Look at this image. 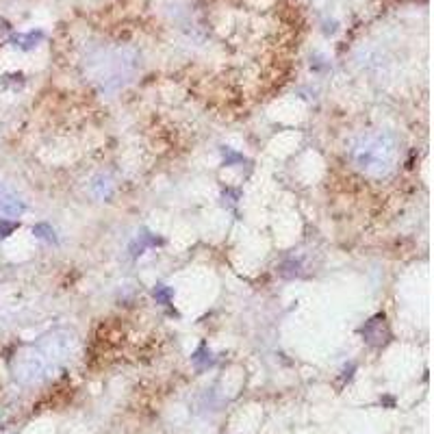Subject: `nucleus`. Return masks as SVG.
<instances>
[{
	"label": "nucleus",
	"mask_w": 434,
	"mask_h": 434,
	"mask_svg": "<svg viewBox=\"0 0 434 434\" xmlns=\"http://www.w3.org/2000/svg\"><path fill=\"white\" fill-rule=\"evenodd\" d=\"M224 156H228V158H226V165H230V163H235V161H243V156H241V155H235L232 150H224Z\"/></svg>",
	"instance_id": "obj_10"
},
{
	"label": "nucleus",
	"mask_w": 434,
	"mask_h": 434,
	"mask_svg": "<svg viewBox=\"0 0 434 434\" xmlns=\"http://www.w3.org/2000/svg\"><path fill=\"white\" fill-rule=\"evenodd\" d=\"M382 330H384V315H376L373 319H369L363 328V337L369 343H382Z\"/></svg>",
	"instance_id": "obj_4"
},
{
	"label": "nucleus",
	"mask_w": 434,
	"mask_h": 434,
	"mask_svg": "<svg viewBox=\"0 0 434 434\" xmlns=\"http://www.w3.org/2000/svg\"><path fill=\"white\" fill-rule=\"evenodd\" d=\"M41 39V33H29V35H17L13 41H22V48H33L35 46V41Z\"/></svg>",
	"instance_id": "obj_7"
},
{
	"label": "nucleus",
	"mask_w": 434,
	"mask_h": 434,
	"mask_svg": "<svg viewBox=\"0 0 434 434\" xmlns=\"http://www.w3.org/2000/svg\"><path fill=\"white\" fill-rule=\"evenodd\" d=\"M74 337L65 330L52 332L44 339L39 345L29 347L17 356L16 361V378L20 382H35L44 376L50 367H54L59 361H63L68 356V352L72 349Z\"/></svg>",
	"instance_id": "obj_2"
},
{
	"label": "nucleus",
	"mask_w": 434,
	"mask_h": 434,
	"mask_svg": "<svg viewBox=\"0 0 434 434\" xmlns=\"http://www.w3.org/2000/svg\"><path fill=\"white\" fill-rule=\"evenodd\" d=\"M33 235H35L37 239L57 241V237H54V230L48 226V224H37V226H33Z\"/></svg>",
	"instance_id": "obj_5"
},
{
	"label": "nucleus",
	"mask_w": 434,
	"mask_h": 434,
	"mask_svg": "<svg viewBox=\"0 0 434 434\" xmlns=\"http://www.w3.org/2000/svg\"><path fill=\"white\" fill-rule=\"evenodd\" d=\"M17 228L16 222H11V219H0V239H4V237H9L13 230Z\"/></svg>",
	"instance_id": "obj_8"
},
{
	"label": "nucleus",
	"mask_w": 434,
	"mask_h": 434,
	"mask_svg": "<svg viewBox=\"0 0 434 434\" xmlns=\"http://www.w3.org/2000/svg\"><path fill=\"white\" fill-rule=\"evenodd\" d=\"M172 297H174V291L170 287H156L155 289V300L158 304H170Z\"/></svg>",
	"instance_id": "obj_6"
},
{
	"label": "nucleus",
	"mask_w": 434,
	"mask_h": 434,
	"mask_svg": "<svg viewBox=\"0 0 434 434\" xmlns=\"http://www.w3.org/2000/svg\"><path fill=\"white\" fill-rule=\"evenodd\" d=\"M349 158L363 174L382 178L393 170V163L398 158V141L391 133L382 130L361 135L349 146Z\"/></svg>",
	"instance_id": "obj_1"
},
{
	"label": "nucleus",
	"mask_w": 434,
	"mask_h": 434,
	"mask_svg": "<svg viewBox=\"0 0 434 434\" xmlns=\"http://www.w3.org/2000/svg\"><path fill=\"white\" fill-rule=\"evenodd\" d=\"M24 213V202L17 195H13L11 191L0 187V215L4 217H17Z\"/></svg>",
	"instance_id": "obj_3"
},
{
	"label": "nucleus",
	"mask_w": 434,
	"mask_h": 434,
	"mask_svg": "<svg viewBox=\"0 0 434 434\" xmlns=\"http://www.w3.org/2000/svg\"><path fill=\"white\" fill-rule=\"evenodd\" d=\"M193 361L198 363V365H204V363H211V358H207V349H204V347H200L198 352L193 354Z\"/></svg>",
	"instance_id": "obj_9"
},
{
	"label": "nucleus",
	"mask_w": 434,
	"mask_h": 434,
	"mask_svg": "<svg viewBox=\"0 0 434 434\" xmlns=\"http://www.w3.org/2000/svg\"><path fill=\"white\" fill-rule=\"evenodd\" d=\"M382 404H386V406H395V399H393V398H382Z\"/></svg>",
	"instance_id": "obj_11"
}]
</instances>
